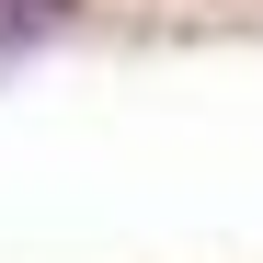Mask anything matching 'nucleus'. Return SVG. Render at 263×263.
I'll list each match as a JSON object with an SVG mask.
<instances>
[{
	"label": "nucleus",
	"instance_id": "nucleus-1",
	"mask_svg": "<svg viewBox=\"0 0 263 263\" xmlns=\"http://www.w3.org/2000/svg\"><path fill=\"white\" fill-rule=\"evenodd\" d=\"M58 23H69V0H0V69L34 58V46H58Z\"/></svg>",
	"mask_w": 263,
	"mask_h": 263
}]
</instances>
